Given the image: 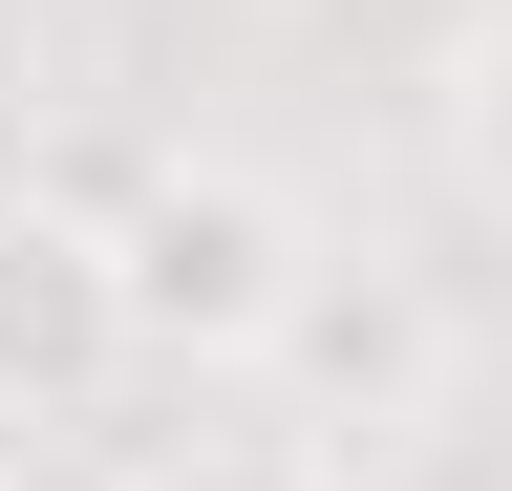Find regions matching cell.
<instances>
[{
  "label": "cell",
  "instance_id": "1",
  "mask_svg": "<svg viewBox=\"0 0 512 491\" xmlns=\"http://www.w3.org/2000/svg\"><path fill=\"white\" fill-rule=\"evenodd\" d=\"M107 278H128V363L256 385V363H278V321L320 299V214H299L256 150H150V193L107 214Z\"/></svg>",
  "mask_w": 512,
  "mask_h": 491
},
{
  "label": "cell",
  "instance_id": "2",
  "mask_svg": "<svg viewBox=\"0 0 512 491\" xmlns=\"http://www.w3.org/2000/svg\"><path fill=\"white\" fill-rule=\"evenodd\" d=\"M256 385H299V427L363 470V449H427V427L470 406V321H448L406 257H320V299L278 321V363H256Z\"/></svg>",
  "mask_w": 512,
  "mask_h": 491
},
{
  "label": "cell",
  "instance_id": "3",
  "mask_svg": "<svg viewBox=\"0 0 512 491\" xmlns=\"http://www.w3.org/2000/svg\"><path fill=\"white\" fill-rule=\"evenodd\" d=\"M86 385H128V278H107V235L64 214V193H22L0 171V406H86Z\"/></svg>",
  "mask_w": 512,
  "mask_h": 491
},
{
  "label": "cell",
  "instance_id": "4",
  "mask_svg": "<svg viewBox=\"0 0 512 491\" xmlns=\"http://www.w3.org/2000/svg\"><path fill=\"white\" fill-rule=\"evenodd\" d=\"M427 150H448V193L512 235V0H470V22H448V65H427Z\"/></svg>",
  "mask_w": 512,
  "mask_h": 491
},
{
  "label": "cell",
  "instance_id": "5",
  "mask_svg": "<svg viewBox=\"0 0 512 491\" xmlns=\"http://www.w3.org/2000/svg\"><path fill=\"white\" fill-rule=\"evenodd\" d=\"M128 491H363V470L320 449V427H171Z\"/></svg>",
  "mask_w": 512,
  "mask_h": 491
},
{
  "label": "cell",
  "instance_id": "6",
  "mask_svg": "<svg viewBox=\"0 0 512 491\" xmlns=\"http://www.w3.org/2000/svg\"><path fill=\"white\" fill-rule=\"evenodd\" d=\"M171 22H299V0H171Z\"/></svg>",
  "mask_w": 512,
  "mask_h": 491
}]
</instances>
